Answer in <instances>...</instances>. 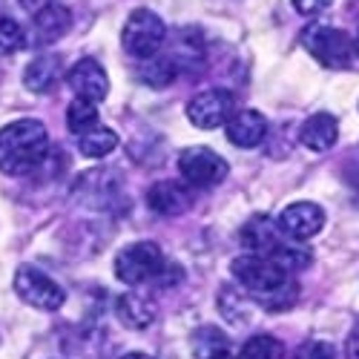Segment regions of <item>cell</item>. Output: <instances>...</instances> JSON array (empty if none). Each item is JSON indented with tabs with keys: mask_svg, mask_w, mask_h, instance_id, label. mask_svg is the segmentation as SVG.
<instances>
[{
	"mask_svg": "<svg viewBox=\"0 0 359 359\" xmlns=\"http://www.w3.org/2000/svg\"><path fill=\"white\" fill-rule=\"evenodd\" d=\"M267 259H271L276 267H282V271L290 276V273H296V271H305L313 256H311L308 248H302L299 242H282Z\"/></svg>",
	"mask_w": 359,
	"mask_h": 359,
	"instance_id": "cell-18",
	"label": "cell"
},
{
	"mask_svg": "<svg viewBox=\"0 0 359 359\" xmlns=\"http://www.w3.org/2000/svg\"><path fill=\"white\" fill-rule=\"evenodd\" d=\"M178 172L187 187H216L227 178V161L207 147H190L178 156Z\"/></svg>",
	"mask_w": 359,
	"mask_h": 359,
	"instance_id": "cell-6",
	"label": "cell"
},
{
	"mask_svg": "<svg viewBox=\"0 0 359 359\" xmlns=\"http://www.w3.org/2000/svg\"><path fill=\"white\" fill-rule=\"evenodd\" d=\"M15 290L18 296L23 299L26 305H32L38 311H57L64 305V287L57 285L55 279H49L43 271H38V267L32 264H23L18 267V273H15Z\"/></svg>",
	"mask_w": 359,
	"mask_h": 359,
	"instance_id": "cell-7",
	"label": "cell"
},
{
	"mask_svg": "<svg viewBox=\"0 0 359 359\" xmlns=\"http://www.w3.org/2000/svg\"><path fill=\"white\" fill-rule=\"evenodd\" d=\"M67 127L75 135H83L89 130H95L98 127V107L83 101V98H75L69 104V109H67Z\"/></svg>",
	"mask_w": 359,
	"mask_h": 359,
	"instance_id": "cell-20",
	"label": "cell"
},
{
	"mask_svg": "<svg viewBox=\"0 0 359 359\" xmlns=\"http://www.w3.org/2000/svg\"><path fill=\"white\" fill-rule=\"evenodd\" d=\"M353 49H356V52H359V32H356V43H353Z\"/></svg>",
	"mask_w": 359,
	"mask_h": 359,
	"instance_id": "cell-32",
	"label": "cell"
},
{
	"mask_svg": "<svg viewBox=\"0 0 359 359\" xmlns=\"http://www.w3.org/2000/svg\"><path fill=\"white\" fill-rule=\"evenodd\" d=\"M337 138H339V124L331 112L311 115L302 124V130H299V141L308 149H313V153H327V149L337 144Z\"/></svg>",
	"mask_w": 359,
	"mask_h": 359,
	"instance_id": "cell-14",
	"label": "cell"
},
{
	"mask_svg": "<svg viewBox=\"0 0 359 359\" xmlns=\"http://www.w3.org/2000/svg\"><path fill=\"white\" fill-rule=\"evenodd\" d=\"M72 26V12L64 4H55L41 9L38 15H32V29H35V38L38 43H55L61 41Z\"/></svg>",
	"mask_w": 359,
	"mask_h": 359,
	"instance_id": "cell-15",
	"label": "cell"
},
{
	"mask_svg": "<svg viewBox=\"0 0 359 359\" xmlns=\"http://www.w3.org/2000/svg\"><path fill=\"white\" fill-rule=\"evenodd\" d=\"M121 359H153L149 353H141V351H133V353H127V356H121Z\"/></svg>",
	"mask_w": 359,
	"mask_h": 359,
	"instance_id": "cell-30",
	"label": "cell"
},
{
	"mask_svg": "<svg viewBox=\"0 0 359 359\" xmlns=\"http://www.w3.org/2000/svg\"><path fill=\"white\" fill-rule=\"evenodd\" d=\"M302 43L327 69H345L351 64V57H353L351 35L342 32V29H337V26H322V23L308 26L305 35H302Z\"/></svg>",
	"mask_w": 359,
	"mask_h": 359,
	"instance_id": "cell-4",
	"label": "cell"
},
{
	"mask_svg": "<svg viewBox=\"0 0 359 359\" xmlns=\"http://www.w3.org/2000/svg\"><path fill=\"white\" fill-rule=\"evenodd\" d=\"M164 41H167V26L156 12L135 9L127 18L124 32H121V43H124L127 55L138 57V61H149V57L158 55Z\"/></svg>",
	"mask_w": 359,
	"mask_h": 359,
	"instance_id": "cell-3",
	"label": "cell"
},
{
	"mask_svg": "<svg viewBox=\"0 0 359 359\" xmlns=\"http://www.w3.org/2000/svg\"><path fill=\"white\" fill-rule=\"evenodd\" d=\"M276 227L282 236H287L290 242H308L325 227V210L313 201H296L287 204L276 219Z\"/></svg>",
	"mask_w": 359,
	"mask_h": 359,
	"instance_id": "cell-9",
	"label": "cell"
},
{
	"mask_svg": "<svg viewBox=\"0 0 359 359\" xmlns=\"http://www.w3.org/2000/svg\"><path fill=\"white\" fill-rule=\"evenodd\" d=\"M49 153V133L35 118H18L0 127V172L26 175L43 164Z\"/></svg>",
	"mask_w": 359,
	"mask_h": 359,
	"instance_id": "cell-2",
	"label": "cell"
},
{
	"mask_svg": "<svg viewBox=\"0 0 359 359\" xmlns=\"http://www.w3.org/2000/svg\"><path fill=\"white\" fill-rule=\"evenodd\" d=\"M61 78V57L46 52V55H38L32 64L26 67L23 72V86L32 89V93H46V89Z\"/></svg>",
	"mask_w": 359,
	"mask_h": 359,
	"instance_id": "cell-17",
	"label": "cell"
},
{
	"mask_svg": "<svg viewBox=\"0 0 359 359\" xmlns=\"http://www.w3.org/2000/svg\"><path fill=\"white\" fill-rule=\"evenodd\" d=\"M227 351V337L219 331V327H198L193 334V353L198 359H216L219 353Z\"/></svg>",
	"mask_w": 359,
	"mask_h": 359,
	"instance_id": "cell-21",
	"label": "cell"
},
{
	"mask_svg": "<svg viewBox=\"0 0 359 359\" xmlns=\"http://www.w3.org/2000/svg\"><path fill=\"white\" fill-rule=\"evenodd\" d=\"M227 130V138L230 144L236 147H242V149H253L264 141L267 135V121H264V115L256 112V109H238L230 115V121L224 124Z\"/></svg>",
	"mask_w": 359,
	"mask_h": 359,
	"instance_id": "cell-12",
	"label": "cell"
},
{
	"mask_svg": "<svg viewBox=\"0 0 359 359\" xmlns=\"http://www.w3.org/2000/svg\"><path fill=\"white\" fill-rule=\"evenodd\" d=\"M216 359H236V356H230V351H224V353H219Z\"/></svg>",
	"mask_w": 359,
	"mask_h": 359,
	"instance_id": "cell-31",
	"label": "cell"
},
{
	"mask_svg": "<svg viewBox=\"0 0 359 359\" xmlns=\"http://www.w3.org/2000/svg\"><path fill=\"white\" fill-rule=\"evenodd\" d=\"M219 305H222V313L227 322L238 325V322H248V299L245 293H238L236 287H224L219 293Z\"/></svg>",
	"mask_w": 359,
	"mask_h": 359,
	"instance_id": "cell-23",
	"label": "cell"
},
{
	"mask_svg": "<svg viewBox=\"0 0 359 359\" xmlns=\"http://www.w3.org/2000/svg\"><path fill=\"white\" fill-rule=\"evenodd\" d=\"M345 351H348V359H359V319H356V325L351 327V337H348Z\"/></svg>",
	"mask_w": 359,
	"mask_h": 359,
	"instance_id": "cell-28",
	"label": "cell"
},
{
	"mask_svg": "<svg viewBox=\"0 0 359 359\" xmlns=\"http://www.w3.org/2000/svg\"><path fill=\"white\" fill-rule=\"evenodd\" d=\"M230 271L238 279V285H242L262 308L273 311V313L293 308L296 296H299V285L271 259L248 253V256L233 259Z\"/></svg>",
	"mask_w": 359,
	"mask_h": 359,
	"instance_id": "cell-1",
	"label": "cell"
},
{
	"mask_svg": "<svg viewBox=\"0 0 359 359\" xmlns=\"http://www.w3.org/2000/svg\"><path fill=\"white\" fill-rule=\"evenodd\" d=\"M233 115V95L227 89H204L193 95L187 104V118L198 130H216L224 127Z\"/></svg>",
	"mask_w": 359,
	"mask_h": 359,
	"instance_id": "cell-8",
	"label": "cell"
},
{
	"mask_svg": "<svg viewBox=\"0 0 359 359\" xmlns=\"http://www.w3.org/2000/svg\"><path fill=\"white\" fill-rule=\"evenodd\" d=\"M115 147H118V135L109 127H95V130L83 133L81 141H78V149L86 158H104V156L112 153Z\"/></svg>",
	"mask_w": 359,
	"mask_h": 359,
	"instance_id": "cell-19",
	"label": "cell"
},
{
	"mask_svg": "<svg viewBox=\"0 0 359 359\" xmlns=\"http://www.w3.org/2000/svg\"><path fill=\"white\" fill-rule=\"evenodd\" d=\"M26 43V35L18 20L12 18H0V55H15Z\"/></svg>",
	"mask_w": 359,
	"mask_h": 359,
	"instance_id": "cell-24",
	"label": "cell"
},
{
	"mask_svg": "<svg viewBox=\"0 0 359 359\" xmlns=\"http://www.w3.org/2000/svg\"><path fill=\"white\" fill-rule=\"evenodd\" d=\"M147 204H149V210L158 216H182L193 207V193L187 184L158 182L147 190Z\"/></svg>",
	"mask_w": 359,
	"mask_h": 359,
	"instance_id": "cell-11",
	"label": "cell"
},
{
	"mask_svg": "<svg viewBox=\"0 0 359 359\" xmlns=\"http://www.w3.org/2000/svg\"><path fill=\"white\" fill-rule=\"evenodd\" d=\"M141 78L153 86H164L172 81V61H156V57H149L147 67L141 69Z\"/></svg>",
	"mask_w": 359,
	"mask_h": 359,
	"instance_id": "cell-25",
	"label": "cell"
},
{
	"mask_svg": "<svg viewBox=\"0 0 359 359\" xmlns=\"http://www.w3.org/2000/svg\"><path fill=\"white\" fill-rule=\"evenodd\" d=\"M167 259L161 256L158 245L153 242H135L127 245L121 253L115 256V276L124 285H144V282H156L158 273L164 271Z\"/></svg>",
	"mask_w": 359,
	"mask_h": 359,
	"instance_id": "cell-5",
	"label": "cell"
},
{
	"mask_svg": "<svg viewBox=\"0 0 359 359\" xmlns=\"http://www.w3.org/2000/svg\"><path fill=\"white\" fill-rule=\"evenodd\" d=\"M55 4H61V0H20V6H23L29 15H38L41 9H46V6H55Z\"/></svg>",
	"mask_w": 359,
	"mask_h": 359,
	"instance_id": "cell-29",
	"label": "cell"
},
{
	"mask_svg": "<svg viewBox=\"0 0 359 359\" xmlns=\"http://www.w3.org/2000/svg\"><path fill=\"white\" fill-rule=\"evenodd\" d=\"M285 242L282 230L276 227V222H271L267 216H253L245 227H242V245L253 253V256H271L279 245Z\"/></svg>",
	"mask_w": 359,
	"mask_h": 359,
	"instance_id": "cell-13",
	"label": "cell"
},
{
	"mask_svg": "<svg viewBox=\"0 0 359 359\" xmlns=\"http://www.w3.org/2000/svg\"><path fill=\"white\" fill-rule=\"evenodd\" d=\"M115 311H118V319L127 327H133V331H144V327H149L156 319V305L138 293H124L115 302Z\"/></svg>",
	"mask_w": 359,
	"mask_h": 359,
	"instance_id": "cell-16",
	"label": "cell"
},
{
	"mask_svg": "<svg viewBox=\"0 0 359 359\" xmlns=\"http://www.w3.org/2000/svg\"><path fill=\"white\" fill-rule=\"evenodd\" d=\"M296 359H337V356H334V348H331V342L313 339V342H305L302 348L296 351Z\"/></svg>",
	"mask_w": 359,
	"mask_h": 359,
	"instance_id": "cell-26",
	"label": "cell"
},
{
	"mask_svg": "<svg viewBox=\"0 0 359 359\" xmlns=\"http://www.w3.org/2000/svg\"><path fill=\"white\" fill-rule=\"evenodd\" d=\"M285 356V348L276 337H267V334H259L253 339H248L238 351L236 359H282Z\"/></svg>",
	"mask_w": 359,
	"mask_h": 359,
	"instance_id": "cell-22",
	"label": "cell"
},
{
	"mask_svg": "<svg viewBox=\"0 0 359 359\" xmlns=\"http://www.w3.org/2000/svg\"><path fill=\"white\" fill-rule=\"evenodd\" d=\"M72 93L89 104H101L107 95H109V78H107V69L95 61V57H81V61L69 69L67 75Z\"/></svg>",
	"mask_w": 359,
	"mask_h": 359,
	"instance_id": "cell-10",
	"label": "cell"
},
{
	"mask_svg": "<svg viewBox=\"0 0 359 359\" xmlns=\"http://www.w3.org/2000/svg\"><path fill=\"white\" fill-rule=\"evenodd\" d=\"M334 0H293V6H296V12L299 15H308V18H316V15H322L327 6H331Z\"/></svg>",
	"mask_w": 359,
	"mask_h": 359,
	"instance_id": "cell-27",
	"label": "cell"
}]
</instances>
